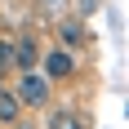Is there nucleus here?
Segmentation results:
<instances>
[{
	"instance_id": "nucleus-1",
	"label": "nucleus",
	"mask_w": 129,
	"mask_h": 129,
	"mask_svg": "<svg viewBox=\"0 0 129 129\" xmlns=\"http://www.w3.org/2000/svg\"><path fill=\"white\" fill-rule=\"evenodd\" d=\"M13 93H18V103H22V107H45V103H49V93H53V85L40 76V71H22V80H18V89H13Z\"/></svg>"
},
{
	"instance_id": "nucleus-2",
	"label": "nucleus",
	"mask_w": 129,
	"mask_h": 129,
	"mask_svg": "<svg viewBox=\"0 0 129 129\" xmlns=\"http://www.w3.org/2000/svg\"><path fill=\"white\" fill-rule=\"evenodd\" d=\"M71 71H76V58H71L67 49H53L49 58H45V71H40V76H45V80L53 85V80H67Z\"/></svg>"
},
{
	"instance_id": "nucleus-3",
	"label": "nucleus",
	"mask_w": 129,
	"mask_h": 129,
	"mask_svg": "<svg viewBox=\"0 0 129 129\" xmlns=\"http://www.w3.org/2000/svg\"><path fill=\"white\" fill-rule=\"evenodd\" d=\"M36 58H40V49H36V40H31V36L13 40V67H22V71H31V67H36Z\"/></svg>"
},
{
	"instance_id": "nucleus-4",
	"label": "nucleus",
	"mask_w": 129,
	"mask_h": 129,
	"mask_svg": "<svg viewBox=\"0 0 129 129\" xmlns=\"http://www.w3.org/2000/svg\"><path fill=\"white\" fill-rule=\"evenodd\" d=\"M22 120V103H18V93L0 89V125H18Z\"/></svg>"
},
{
	"instance_id": "nucleus-5",
	"label": "nucleus",
	"mask_w": 129,
	"mask_h": 129,
	"mask_svg": "<svg viewBox=\"0 0 129 129\" xmlns=\"http://www.w3.org/2000/svg\"><path fill=\"white\" fill-rule=\"evenodd\" d=\"M49 129H85V125H80V116H71V111H53Z\"/></svg>"
},
{
	"instance_id": "nucleus-6",
	"label": "nucleus",
	"mask_w": 129,
	"mask_h": 129,
	"mask_svg": "<svg viewBox=\"0 0 129 129\" xmlns=\"http://www.w3.org/2000/svg\"><path fill=\"white\" fill-rule=\"evenodd\" d=\"M58 36H62L67 45H80V40H85V31H80V22H62V18H58Z\"/></svg>"
},
{
	"instance_id": "nucleus-7",
	"label": "nucleus",
	"mask_w": 129,
	"mask_h": 129,
	"mask_svg": "<svg viewBox=\"0 0 129 129\" xmlns=\"http://www.w3.org/2000/svg\"><path fill=\"white\" fill-rule=\"evenodd\" d=\"M9 67H13V45L0 36V71H9Z\"/></svg>"
},
{
	"instance_id": "nucleus-8",
	"label": "nucleus",
	"mask_w": 129,
	"mask_h": 129,
	"mask_svg": "<svg viewBox=\"0 0 129 129\" xmlns=\"http://www.w3.org/2000/svg\"><path fill=\"white\" fill-rule=\"evenodd\" d=\"M45 5V13H53V18H62V9H67V0H40Z\"/></svg>"
},
{
	"instance_id": "nucleus-9",
	"label": "nucleus",
	"mask_w": 129,
	"mask_h": 129,
	"mask_svg": "<svg viewBox=\"0 0 129 129\" xmlns=\"http://www.w3.org/2000/svg\"><path fill=\"white\" fill-rule=\"evenodd\" d=\"M0 89H5V85H0Z\"/></svg>"
}]
</instances>
